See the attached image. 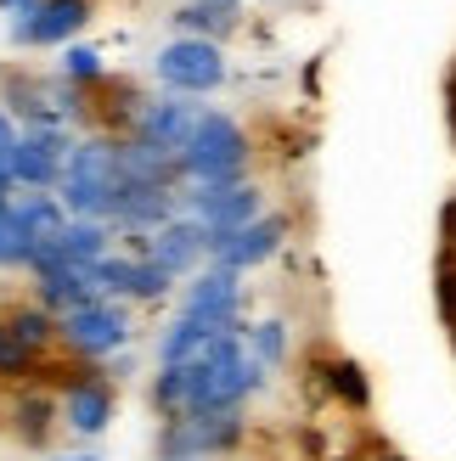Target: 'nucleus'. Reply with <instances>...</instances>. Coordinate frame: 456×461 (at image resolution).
<instances>
[{
	"label": "nucleus",
	"instance_id": "nucleus-1",
	"mask_svg": "<svg viewBox=\"0 0 456 461\" xmlns=\"http://www.w3.org/2000/svg\"><path fill=\"white\" fill-rule=\"evenodd\" d=\"M270 383V372L254 360L248 349V332L220 338L214 355H203L197 366H169V372L152 377V411L158 417H192V411H225V405H242L248 394H260Z\"/></svg>",
	"mask_w": 456,
	"mask_h": 461
},
{
	"label": "nucleus",
	"instance_id": "nucleus-2",
	"mask_svg": "<svg viewBox=\"0 0 456 461\" xmlns=\"http://www.w3.org/2000/svg\"><path fill=\"white\" fill-rule=\"evenodd\" d=\"M248 130L232 113H203L187 152H180V180L187 186H237L248 180Z\"/></svg>",
	"mask_w": 456,
	"mask_h": 461
},
{
	"label": "nucleus",
	"instance_id": "nucleus-3",
	"mask_svg": "<svg viewBox=\"0 0 456 461\" xmlns=\"http://www.w3.org/2000/svg\"><path fill=\"white\" fill-rule=\"evenodd\" d=\"M124 192V169H119V141H107V135H90V141L74 147L62 169V209L74 220H107L113 214V197Z\"/></svg>",
	"mask_w": 456,
	"mask_h": 461
},
{
	"label": "nucleus",
	"instance_id": "nucleus-4",
	"mask_svg": "<svg viewBox=\"0 0 456 461\" xmlns=\"http://www.w3.org/2000/svg\"><path fill=\"white\" fill-rule=\"evenodd\" d=\"M248 439L242 405L225 411H192V417H169L158 428V461H220Z\"/></svg>",
	"mask_w": 456,
	"mask_h": 461
},
{
	"label": "nucleus",
	"instance_id": "nucleus-5",
	"mask_svg": "<svg viewBox=\"0 0 456 461\" xmlns=\"http://www.w3.org/2000/svg\"><path fill=\"white\" fill-rule=\"evenodd\" d=\"M57 343L74 360L102 366V360H113L130 343V310L119 304V298H96V304H85V310H68L57 321Z\"/></svg>",
	"mask_w": 456,
	"mask_h": 461
},
{
	"label": "nucleus",
	"instance_id": "nucleus-6",
	"mask_svg": "<svg viewBox=\"0 0 456 461\" xmlns=\"http://www.w3.org/2000/svg\"><path fill=\"white\" fill-rule=\"evenodd\" d=\"M57 405H62V428L79 433V439H102L119 417V388H113L90 360L74 366V377H62L57 388Z\"/></svg>",
	"mask_w": 456,
	"mask_h": 461
},
{
	"label": "nucleus",
	"instance_id": "nucleus-7",
	"mask_svg": "<svg viewBox=\"0 0 456 461\" xmlns=\"http://www.w3.org/2000/svg\"><path fill=\"white\" fill-rule=\"evenodd\" d=\"M152 74H158V85L180 90V96H203V90H220L225 85V51H220L214 40L180 34V40H169L164 51L152 57Z\"/></svg>",
	"mask_w": 456,
	"mask_h": 461
},
{
	"label": "nucleus",
	"instance_id": "nucleus-8",
	"mask_svg": "<svg viewBox=\"0 0 456 461\" xmlns=\"http://www.w3.org/2000/svg\"><path fill=\"white\" fill-rule=\"evenodd\" d=\"M197 119H203V107L187 102L180 90H169V96H147V102H135V113H130V141L180 158L187 141H192V130H197Z\"/></svg>",
	"mask_w": 456,
	"mask_h": 461
},
{
	"label": "nucleus",
	"instance_id": "nucleus-9",
	"mask_svg": "<svg viewBox=\"0 0 456 461\" xmlns=\"http://www.w3.org/2000/svg\"><path fill=\"white\" fill-rule=\"evenodd\" d=\"M74 147L79 141L62 124H23V141H17V158H12V186L57 192L68 158H74Z\"/></svg>",
	"mask_w": 456,
	"mask_h": 461
},
{
	"label": "nucleus",
	"instance_id": "nucleus-10",
	"mask_svg": "<svg viewBox=\"0 0 456 461\" xmlns=\"http://www.w3.org/2000/svg\"><path fill=\"white\" fill-rule=\"evenodd\" d=\"M180 315L209 321V327H220V332H248L242 327V270L203 265L187 282V293H180Z\"/></svg>",
	"mask_w": 456,
	"mask_h": 461
},
{
	"label": "nucleus",
	"instance_id": "nucleus-11",
	"mask_svg": "<svg viewBox=\"0 0 456 461\" xmlns=\"http://www.w3.org/2000/svg\"><path fill=\"white\" fill-rule=\"evenodd\" d=\"M187 214H197L220 242V237H232V230L254 225L265 214V192L254 180H237V186H187Z\"/></svg>",
	"mask_w": 456,
	"mask_h": 461
},
{
	"label": "nucleus",
	"instance_id": "nucleus-12",
	"mask_svg": "<svg viewBox=\"0 0 456 461\" xmlns=\"http://www.w3.org/2000/svg\"><path fill=\"white\" fill-rule=\"evenodd\" d=\"M141 253H152V259H158V265H169L175 276H197L203 265L214 259V230L203 225L197 214H175V220L158 230V237H152Z\"/></svg>",
	"mask_w": 456,
	"mask_h": 461
},
{
	"label": "nucleus",
	"instance_id": "nucleus-13",
	"mask_svg": "<svg viewBox=\"0 0 456 461\" xmlns=\"http://www.w3.org/2000/svg\"><path fill=\"white\" fill-rule=\"evenodd\" d=\"M90 23V0H40L34 12L12 17V40L17 45H74V34Z\"/></svg>",
	"mask_w": 456,
	"mask_h": 461
},
{
	"label": "nucleus",
	"instance_id": "nucleus-14",
	"mask_svg": "<svg viewBox=\"0 0 456 461\" xmlns=\"http://www.w3.org/2000/svg\"><path fill=\"white\" fill-rule=\"evenodd\" d=\"M282 242H287V214H270V209H265L254 225L232 230V237H220L209 265H225V270H254V265H265V259H270V253H282Z\"/></svg>",
	"mask_w": 456,
	"mask_h": 461
},
{
	"label": "nucleus",
	"instance_id": "nucleus-15",
	"mask_svg": "<svg viewBox=\"0 0 456 461\" xmlns=\"http://www.w3.org/2000/svg\"><path fill=\"white\" fill-rule=\"evenodd\" d=\"M220 338H232V332L209 327V321H192V315H175L169 327L158 332V372H169V366H197L203 355L220 349Z\"/></svg>",
	"mask_w": 456,
	"mask_h": 461
},
{
	"label": "nucleus",
	"instance_id": "nucleus-16",
	"mask_svg": "<svg viewBox=\"0 0 456 461\" xmlns=\"http://www.w3.org/2000/svg\"><path fill=\"white\" fill-rule=\"evenodd\" d=\"M175 17V29L180 34H192V40H225V34H237L242 29V0H187Z\"/></svg>",
	"mask_w": 456,
	"mask_h": 461
},
{
	"label": "nucleus",
	"instance_id": "nucleus-17",
	"mask_svg": "<svg viewBox=\"0 0 456 461\" xmlns=\"http://www.w3.org/2000/svg\"><path fill=\"white\" fill-rule=\"evenodd\" d=\"M62 422V405L57 394H45V388H23V394L12 400V433L23 445H45Z\"/></svg>",
	"mask_w": 456,
	"mask_h": 461
},
{
	"label": "nucleus",
	"instance_id": "nucleus-18",
	"mask_svg": "<svg viewBox=\"0 0 456 461\" xmlns=\"http://www.w3.org/2000/svg\"><path fill=\"white\" fill-rule=\"evenodd\" d=\"M40 349H29V343L17 338V327L6 315H0V383H29V377H40Z\"/></svg>",
	"mask_w": 456,
	"mask_h": 461
},
{
	"label": "nucleus",
	"instance_id": "nucleus-19",
	"mask_svg": "<svg viewBox=\"0 0 456 461\" xmlns=\"http://www.w3.org/2000/svg\"><path fill=\"white\" fill-rule=\"evenodd\" d=\"M322 377H327V388H333L338 405H350V411H367L372 405V383H367V372H360L355 360H327Z\"/></svg>",
	"mask_w": 456,
	"mask_h": 461
},
{
	"label": "nucleus",
	"instance_id": "nucleus-20",
	"mask_svg": "<svg viewBox=\"0 0 456 461\" xmlns=\"http://www.w3.org/2000/svg\"><path fill=\"white\" fill-rule=\"evenodd\" d=\"M6 321L17 327V338L29 343V349H40V355L57 343V315L45 310V304H12V310H6Z\"/></svg>",
	"mask_w": 456,
	"mask_h": 461
},
{
	"label": "nucleus",
	"instance_id": "nucleus-21",
	"mask_svg": "<svg viewBox=\"0 0 456 461\" xmlns=\"http://www.w3.org/2000/svg\"><path fill=\"white\" fill-rule=\"evenodd\" d=\"M169 287H175V270L158 265L152 253H135V282H130L135 304H158V298H169Z\"/></svg>",
	"mask_w": 456,
	"mask_h": 461
},
{
	"label": "nucleus",
	"instance_id": "nucleus-22",
	"mask_svg": "<svg viewBox=\"0 0 456 461\" xmlns=\"http://www.w3.org/2000/svg\"><path fill=\"white\" fill-rule=\"evenodd\" d=\"M248 349L265 372H282L287 366V327L282 321H260V327H248Z\"/></svg>",
	"mask_w": 456,
	"mask_h": 461
},
{
	"label": "nucleus",
	"instance_id": "nucleus-23",
	"mask_svg": "<svg viewBox=\"0 0 456 461\" xmlns=\"http://www.w3.org/2000/svg\"><path fill=\"white\" fill-rule=\"evenodd\" d=\"M57 74L62 79H74V85H96L102 79V51L96 45H62V57H57Z\"/></svg>",
	"mask_w": 456,
	"mask_h": 461
},
{
	"label": "nucleus",
	"instance_id": "nucleus-24",
	"mask_svg": "<svg viewBox=\"0 0 456 461\" xmlns=\"http://www.w3.org/2000/svg\"><path fill=\"white\" fill-rule=\"evenodd\" d=\"M0 265H34V242H29V230L12 220L6 203H0Z\"/></svg>",
	"mask_w": 456,
	"mask_h": 461
},
{
	"label": "nucleus",
	"instance_id": "nucleus-25",
	"mask_svg": "<svg viewBox=\"0 0 456 461\" xmlns=\"http://www.w3.org/2000/svg\"><path fill=\"white\" fill-rule=\"evenodd\" d=\"M440 310L456 332V253H440Z\"/></svg>",
	"mask_w": 456,
	"mask_h": 461
},
{
	"label": "nucleus",
	"instance_id": "nucleus-26",
	"mask_svg": "<svg viewBox=\"0 0 456 461\" xmlns=\"http://www.w3.org/2000/svg\"><path fill=\"white\" fill-rule=\"evenodd\" d=\"M17 141H23V124L12 113H0V175L12 180V158H17Z\"/></svg>",
	"mask_w": 456,
	"mask_h": 461
},
{
	"label": "nucleus",
	"instance_id": "nucleus-27",
	"mask_svg": "<svg viewBox=\"0 0 456 461\" xmlns=\"http://www.w3.org/2000/svg\"><path fill=\"white\" fill-rule=\"evenodd\" d=\"M440 242H445V253H456V197L445 203V214H440Z\"/></svg>",
	"mask_w": 456,
	"mask_h": 461
},
{
	"label": "nucleus",
	"instance_id": "nucleus-28",
	"mask_svg": "<svg viewBox=\"0 0 456 461\" xmlns=\"http://www.w3.org/2000/svg\"><path fill=\"white\" fill-rule=\"evenodd\" d=\"M445 124H451V141H456V68H451V79H445Z\"/></svg>",
	"mask_w": 456,
	"mask_h": 461
},
{
	"label": "nucleus",
	"instance_id": "nucleus-29",
	"mask_svg": "<svg viewBox=\"0 0 456 461\" xmlns=\"http://www.w3.org/2000/svg\"><path fill=\"white\" fill-rule=\"evenodd\" d=\"M40 0H0V12H12V17H23V12H34Z\"/></svg>",
	"mask_w": 456,
	"mask_h": 461
},
{
	"label": "nucleus",
	"instance_id": "nucleus-30",
	"mask_svg": "<svg viewBox=\"0 0 456 461\" xmlns=\"http://www.w3.org/2000/svg\"><path fill=\"white\" fill-rule=\"evenodd\" d=\"M51 461H102L96 450H68V456H51Z\"/></svg>",
	"mask_w": 456,
	"mask_h": 461
}]
</instances>
